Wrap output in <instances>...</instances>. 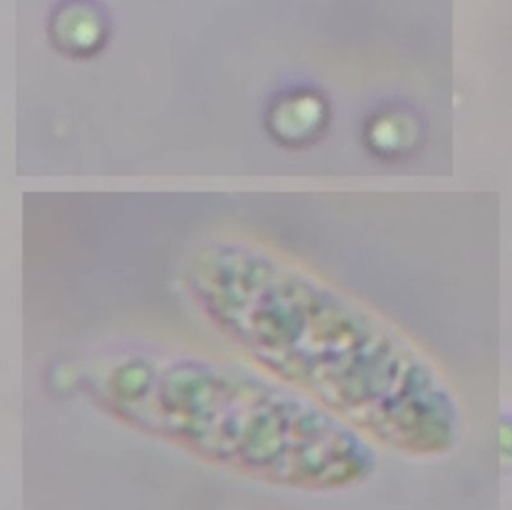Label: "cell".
Returning <instances> with one entry per match:
<instances>
[{"label": "cell", "instance_id": "cell-1", "mask_svg": "<svg viewBox=\"0 0 512 510\" xmlns=\"http://www.w3.org/2000/svg\"><path fill=\"white\" fill-rule=\"evenodd\" d=\"M184 282L200 314L258 368L374 444L422 454L448 442L450 408L432 368L366 302L240 238L200 244Z\"/></svg>", "mask_w": 512, "mask_h": 510}, {"label": "cell", "instance_id": "cell-2", "mask_svg": "<svg viewBox=\"0 0 512 510\" xmlns=\"http://www.w3.org/2000/svg\"><path fill=\"white\" fill-rule=\"evenodd\" d=\"M116 422L270 486L340 492L376 472V444L262 368L188 350L124 348L82 374Z\"/></svg>", "mask_w": 512, "mask_h": 510}]
</instances>
